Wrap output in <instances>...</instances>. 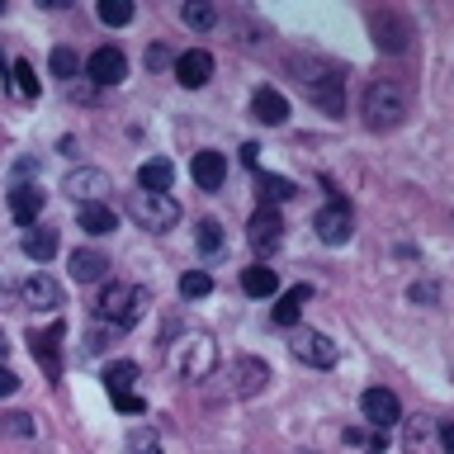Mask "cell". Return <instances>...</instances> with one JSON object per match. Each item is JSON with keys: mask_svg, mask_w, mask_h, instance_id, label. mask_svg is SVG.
<instances>
[{"mask_svg": "<svg viewBox=\"0 0 454 454\" xmlns=\"http://www.w3.org/2000/svg\"><path fill=\"white\" fill-rule=\"evenodd\" d=\"M166 360H170V369H176V379L204 383L213 369H218V340H213L208 332H199V326H190V332H180L166 346Z\"/></svg>", "mask_w": 454, "mask_h": 454, "instance_id": "cell-1", "label": "cell"}, {"mask_svg": "<svg viewBox=\"0 0 454 454\" xmlns=\"http://www.w3.org/2000/svg\"><path fill=\"white\" fill-rule=\"evenodd\" d=\"M147 303H152V294L142 289V284H105L95 298V322H109V326H119V332H128V326H137L142 317H147Z\"/></svg>", "mask_w": 454, "mask_h": 454, "instance_id": "cell-2", "label": "cell"}, {"mask_svg": "<svg viewBox=\"0 0 454 454\" xmlns=\"http://www.w3.org/2000/svg\"><path fill=\"white\" fill-rule=\"evenodd\" d=\"M360 114H364V128H374V133H393V128L407 123L411 114V99L397 81H374L360 99Z\"/></svg>", "mask_w": 454, "mask_h": 454, "instance_id": "cell-3", "label": "cell"}, {"mask_svg": "<svg viewBox=\"0 0 454 454\" xmlns=\"http://www.w3.org/2000/svg\"><path fill=\"white\" fill-rule=\"evenodd\" d=\"M128 218L137 227H147V232H170V227L180 223V204L170 194H147V190H133L128 194Z\"/></svg>", "mask_w": 454, "mask_h": 454, "instance_id": "cell-4", "label": "cell"}, {"mask_svg": "<svg viewBox=\"0 0 454 454\" xmlns=\"http://www.w3.org/2000/svg\"><path fill=\"white\" fill-rule=\"evenodd\" d=\"M369 34H374L379 52H407V43L417 38V34H411V20H407V14H397V10L369 14Z\"/></svg>", "mask_w": 454, "mask_h": 454, "instance_id": "cell-5", "label": "cell"}, {"mask_svg": "<svg viewBox=\"0 0 454 454\" xmlns=\"http://www.w3.org/2000/svg\"><path fill=\"white\" fill-rule=\"evenodd\" d=\"M265 383H270V364L261 355H237L227 364V393L232 397H255V393H265Z\"/></svg>", "mask_w": 454, "mask_h": 454, "instance_id": "cell-6", "label": "cell"}, {"mask_svg": "<svg viewBox=\"0 0 454 454\" xmlns=\"http://www.w3.org/2000/svg\"><path fill=\"white\" fill-rule=\"evenodd\" d=\"M62 340H67V326L62 322H52V326H34L28 332V350H34V360L43 364V374L48 379H62Z\"/></svg>", "mask_w": 454, "mask_h": 454, "instance_id": "cell-7", "label": "cell"}, {"mask_svg": "<svg viewBox=\"0 0 454 454\" xmlns=\"http://www.w3.org/2000/svg\"><path fill=\"white\" fill-rule=\"evenodd\" d=\"M312 227H317V237L326 241V247H346L350 232H355V213H350L346 199H332V204H322V208H317Z\"/></svg>", "mask_w": 454, "mask_h": 454, "instance_id": "cell-8", "label": "cell"}, {"mask_svg": "<svg viewBox=\"0 0 454 454\" xmlns=\"http://www.w3.org/2000/svg\"><path fill=\"white\" fill-rule=\"evenodd\" d=\"M289 350H294V360H298V364H312V369H332V364H336V340H332V336H322V332H312V326L294 332Z\"/></svg>", "mask_w": 454, "mask_h": 454, "instance_id": "cell-9", "label": "cell"}, {"mask_svg": "<svg viewBox=\"0 0 454 454\" xmlns=\"http://www.w3.org/2000/svg\"><path fill=\"white\" fill-rule=\"evenodd\" d=\"M360 417L374 426V431H388V426L403 421V403H397L393 388H364L360 393Z\"/></svg>", "mask_w": 454, "mask_h": 454, "instance_id": "cell-10", "label": "cell"}, {"mask_svg": "<svg viewBox=\"0 0 454 454\" xmlns=\"http://www.w3.org/2000/svg\"><path fill=\"white\" fill-rule=\"evenodd\" d=\"M62 190L76 199V204H105V194L114 190V180H109L99 166H76V170L62 180Z\"/></svg>", "mask_w": 454, "mask_h": 454, "instance_id": "cell-11", "label": "cell"}, {"mask_svg": "<svg viewBox=\"0 0 454 454\" xmlns=\"http://www.w3.org/2000/svg\"><path fill=\"white\" fill-rule=\"evenodd\" d=\"M247 241L255 247V255H270L284 241V218H279V208H255L251 213V223H247Z\"/></svg>", "mask_w": 454, "mask_h": 454, "instance_id": "cell-12", "label": "cell"}, {"mask_svg": "<svg viewBox=\"0 0 454 454\" xmlns=\"http://www.w3.org/2000/svg\"><path fill=\"white\" fill-rule=\"evenodd\" d=\"M20 298H24L28 308H38V312H57V308L67 303L62 284H57L52 275H43V270H38V275H28V279L20 284Z\"/></svg>", "mask_w": 454, "mask_h": 454, "instance_id": "cell-13", "label": "cell"}, {"mask_svg": "<svg viewBox=\"0 0 454 454\" xmlns=\"http://www.w3.org/2000/svg\"><path fill=\"white\" fill-rule=\"evenodd\" d=\"M170 67H176V81L184 85V90H204V85H208V76H213V57H208L204 48H190V52H180Z\"/></svg>", "mask_w": 454, "mask_h": 454, "instance_id": "cell-14", "label": "cell"}, {"mask_svg": "<svg viewBox=\"0 0 454 454\" xmlns=\"http://www.w3.org/2000/svg\"><path fill=\"white\" fill-rule=\"evenodd\" d=\"M85 76H90L95 85H119L128 76V57L119 48H95L90 62H85Z\"/></svg>", "mask_w": 454, "mask_h": 454, "instance_id": "cell-15", "label": "cell"}, {"mask_svg": "<svg viewBox=\"0 0 454 454\" xmlns=\"http://www.w3.org/2000/svg\"><path fill=\"white\" fill-rule=\"evenodd\" d=\"M38 213H43V190H38V184H28V180H20L10 190V218L20 227H34Z\"/></svg>", "mask_w": 454, "mask_h": 454, "instance_id": "cell-16", "label": "cell"}, {"mask_svg": "<svg viewBox=\"0 0 454 454\" xmlns=\"http://www.w3.org/2000/svg\"><path fill=\"white\" fill-rule=\"evenodd\" d=\"M251 114H255V123H265V128H279L284 119H289V99H284L275 85H261V90L251 95Z\"/></svg>", "mask_w": 454, "mask_h": 454, "instance_id": "cell-17", "label": "cell"}, {"mask_svg": "<svg viewBox=\"0 0 454 454\" xmlns=\"http://www.w3.org/2000/svg\"><path fill=\"white\" fill-rule=\"evenodd\" d=\"M190 176L199 190H223V180H227V156L223 152H199L194 161H190Z\"/></svg>", "mask_w": 454, "mask_h": 454, "instance_id": "cell-18", "label": "cell"}, {"mask_svg": "<svg viewBox=\"0 0 454 454\" xmlns=\"http://www.w3.org/2000/svg\"><path fill=\"white\" fill-rule=\"evenodd\" d=\"M67 270H71V279H76V284H99V279L109 275V255H105V251H90V247H85V251H71Z\"/></svg>", "mask_w": 454, "mask_h": 454, "instance_id": "cell-19", "label": "cell"}, {"mask_svg": "<svg viewBox=\"0 0 454 454\" xmlns=\"http://www.w3.org/2000/svg\"><path fill=\"white\" fill-rule=\"evenodd\" d=\"M403 450H407V454H440L435 421H431V417H411V421L403 426Z\"/></svg>", "mask_w": 454, "mask_h": 454, "instance_id": "cell-20", "label": "cell"}, {"mask_svg": "<svg viewBox=\"0 0 454 454\" xmlns=\"http://www.w3.org/2000/svg\"><path fill=\"white\" fill-rule=\"evenodd\" d=\"M170 180H176V166L166 156H152V161L137 166V190H147V194H166Z\"/></svg>", "mask_w": 454, "mask_h": 454, "instance_id": "cell-21", "label": "cell"}, {"mask_svg": "<svg viewBox=\"0 0 454 454\" xmlns=\"http://www.w3.org/2000/svg\"><path fill=\"white\" fill-rule=\"evenodd\" d=\"M241 294H251V298H275L279 294V275L270 265H247L241 270Z\"/></svg>", "mask_w": 454, "mask_h": 454, "instance_id": "cell-22", "label": "cell"}, {"mask_svg": "<svg viewBox=\"0 0 454 454\" xmlns=\"http://www.w3.org/2000/svg\"><path fill=\"white\" fill-rule=\"evenodd\" d=\"M194 241H199V255H204V261H223L227 255V232L213 218H204L194 227Z\"/></svg>", "mask_w": 454, "mask_h": 454, "instance_id": "cell-23", "label": "cell"}, {"mask_svg": "<svg viewBox=\"0 0 454 454\" xmlns=\"http://www.w3.org/2000/svg\"><path fill=\"white\" fill-rule=\"evenodd\" d=\"M76 227L90 232V237H105V232H114V208L109 204H81L76 208Z\"/></svg>", "mask_w": 454, "mask_h": 454, "instance_id": "cell-24", "label": "cell"}, {"mask_svg": "<svg viewBox=\"0 0 454 454\" xmlns=\"http://www.w3.org/2000/svg\"><path fill=\"white\" fill-rule=\"evenodd\" d=\"M255 194H261L265 208H279V204H289V199L298 194V184L284 180V176H261V180H255Z\"/></svg>", "mask_w": 454, "mask_h": 454, "instance_id": "cell-25", "label": "cell"}, {"mask_svg": "<svg viewBox=\"0 0 454 454\" xmlns=\"http://www.w3.org/2000/svg\"><path fill=\"white\" fill-rule=\"evenodd\" d=\"M24 255H28V261H38V265H48L52 255H57V232H52V227L24 232Z\"/></svg>", "mask_w": 454, "mask_h": 454, "instance_id": "cell-26", "label": "cell"}, {"mask_svg": "<svg viewBox=\"0 0 454 454\" xmlns=\"http://www.w3.org/2000/svg\"><path fill=\"white\" fill-rule=\"evenodd\" d=\"M137 374H142V369H137L133 360H114V364L105 369V388H109V397H119V393H133Z\"/></svg>", "mask_w": 454, "mask_h": 454, "instance_id": "cell-27", "label": "cell"}, {"mask_svg": "<svg viewBox=\"0 0 454 454\" xmlns=\"http://www.w3.org/2000/svg\"><path fill=\"white\" fill-rule=\"evenodd\" d=\"M303 303H308V289H303V284H298V289H289V294L279 298L270 317H275V326H294L298 317H303Z\"/></svg>", "mask_w": 454, "mask_h": 454, "instance_id": "cell-28", "label": "cell"}, {"mask_svg": "<svg viewBox=\"0 0 454 454\" xmlns=\"http://www.w3.org/2000/svg\"><path fill=\"white\" fill-rule=\"evenodd\" d=\"M180 20L190 24V28H199V34H204V28L218 24V10L204 5V0H190V5H180Z\"/></svg>", "mask_w": 454, "mask_h": 454, "instance_id": "cell-29", "label": "cell"}, {"mask_svg": "<svg viewBox=\"0 0 454 454\" xmlns=\"http://www.w3.org/2000/svg\"><path fill=\"white\" fill-rule=\"evenodd\" d=\"M213 294V275L208 270H184L180 275V298H208Z\"/></svg>", "mask_w": 454, "mask_h": 454, "instance_id": "cell-30", "label": "cell"}, {"mask_svg": "<svg viewBox=\"0 0 454 454\" xmlns=\"http://www.w3.org/2000/svg\"><path fill=\"white\" fill-rule=\"evenodd\" d=\"M48 67H52V76H62V81H71V76H76V48H67V43H57V48H52V57H48Z\"/></svg>", "mask_w": 454, "mask_h": 454, "instance_id": "cell-31", "label": "cell"}, {"mask_svg": "<svg viewBox=\"0 0 454 454\" xmlns=\"http://www.w3.org/2000/svg\"><path fill=\"white\" fill-rule=\"evenodd\" d=\"M99 20L109 28H123V24H133V5L128 0H99Z\"/></svg>", "mask_w": 454, "mask_h": 454, "instance_id": "cell-32", "label": "cell"}, {"mask_svg": "<svg viewBox=\"0 0 454 454\" xmlns=\"http://www.w3.org/2000/svg\"><path fill=\"white\" fill-rule=\"evenodd\" d=\"M128 454H166L161 450V440H156V431H147V426H137L133 435H128V445H123Z\"/></svg>", "mask_w": 454, "mask_h": 454, "instance_id": "cell-33", "label": "cell"}, {"mask_svg": "<svg viewBox=\"0 0 454 454\" xmlns=\"http://www.w3.org/2000/svg\"><path fill=\"white\" fill-rule=\"evenodd\" d=\"M114 336H119V326H109V322H95L90 332H85V350H90V355H105Z\"/></svg>", "mask_w": 454, "mask_h": 454, "instance_id": "cell-34", "label": "cell"}, {"mask_svg": "<svg viewBox=\"0 0 454 454\" xmlns=\"http://www.w3.org/2000/svg\"><path fill=\"white\" fill-rule=\"evenodd\" d=\"M10 71H14V90H20L24 99H38V76H34V67H28L24 57H20V62H14Z\"/></svg>", "mask_w": 454, "mask_h": 454, "instance_id": "cell-35", "label": "cell"}, {"mask_svg": "<svg viewBox=\"0 0 454 454\" xmlns=\"http://www.w3.org/2000/svg\"><path fill=\"white\" fill-rule=\"evenodd\" d=\"M5 431H10V435H34L38 426L28 421V411H10V417H5Z\"/></svg>", "mask_w": 454, "mask_h": 454, "instance_id": "cell-36", "label": "cell"}, {"mask_svg": "<svg viewBox=\"0 0 454 454\" xmlns=\"http://www.w3.org/2000/svg\"><path fill=\"white\" fill-rule=\"evenodd\" d=\"M114 407H119V411H128V417H137V411H147V403H142L137 393H119V397H114Z\"/></svg>", "mask_w": 454, "mask_h": 454, "instance_id": "cell-37", "label": "cell"}, {"mask_svg": "<svg viewBox=\"0 0 454 454\" xmlns=\"http://www.w3.org/2000/svg\"><path fill=\"white\" fill-rule=\"evenodd\" d=\"M14 393H20V374L10 364H0V397H14Z\"/></svg>", "mask_w": 454, "mask_h": 454, "instance_id": "cell-38", "label": "cell"}, {"mask_svg": "<svg viewBox=\"0 0 454 454\" xmlns=\"http://www.w3.org/2000/svg\"><path fill=\"white\" fill-rule=\"evenodd\" d=\"M407 294H411V303H435V294H440V289H435V284H411Z\"/></svg>", "mask_w": 454, "mask_h": 454, "instance_id": "cell-39", "label": "cell"}, {"mask_svg": "<svg viewBox=\"0 0 454 454\" xmlns=\"http://www.w3.org/2000/svg\"><path fill=\"white\" fill-rule=\"evenodd\" d=\"M435 440H440V454H454V421L435 426Z\"/></svg>", "mask_w": 454, "mask_h": 454, "instance_id": "cell-40", "label": "cell"}, {"mask_svg": "<svg viewBox=\"0 0 454 454\" xmlns=\"http://www.w3.org/2000/svg\"><path fill=\"white\" fill-rule=\"evenodd\" d=\"M364 450H369V454H383V450H388V435H383V431H374V435L364 440Z\"/></svg>", "mask_w": 454, "mask_h": 454, "instance_id": "cell-41", "label": "cell"}, {"mask_svg": "<svg viewBox=\"0 0 454 454\" xmlns=\"http://www.w3.org/2000/svg\"><path fill=\"white\" fill-rule=\"evenodd\" d=\"M147 67H170V52L166 48H147Z\"/></svg>", "mask_w": 454, "mask_h": 454, "instance_id": "cell-42", "label": "cell"}, {"mask_svg": "<svg viewBox=\"0 0 454 454\" xmlns=\"http://www.w3.org/2000/svg\"><path fill=\"white\" fill-rule=\"evenodd\" d=\"M5 355H10V340H5V332H0V364H5Z\"/></svg>", "mask_w": 454, "mask_h": 454, "instance_id": "cell-43", "label": "cell"}]
</instances>
